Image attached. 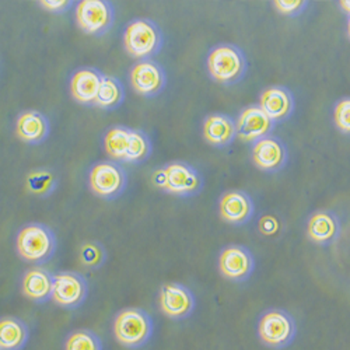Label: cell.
I'll use <instances>...</instances> for the list:
<instances>
[{
	"mask_svg": "<svg viewBox=\"0 0 350 350\" xmlns=\"http://www.w3.org/2000/svg\"><path fill=\"white\" fill-rule=\"evenodd\" d=\"M164 45V36L159 24L150 18L131 20L122 33L125 52L137 61H148L157 55Z\"/></svg>",
	"mask_w": 350,
	"mask_h": 350,
	"instance_id": "obj_4",
	"label": "cell"
},
{
	"mask_svg": "<svg viewBox=\"0 0 350 350\" xmlns=\"http://www.w3.org/2000/svg\"><path fill=\"white\" fill-rule=\"evenodd\" d=\"M57 250V239L53 230L44 223H28L23 226L16 237L18 256L34 265L49 262Z\"/></svg>",
	"mask_w": 350,
	"mask_h": 350,
	"instance_id": "obj_3",
	"label": "cell"
},
{
	"mask_svg": "<svg viewBox=\"0 0 350 350\" xmlns=\"http://www.w3.org/2000/svg\"><path fill=\"white\" fill-rule=\"evenodd\" d=\"M89 296V282L73 271H64L53 275L52 301L66 310L81 307Z\"/></svg>",
	"mask_w": 350,
	"mask_h": 350,
	"instance_id": "obj_9",
	"label": "cell"
},
{
	"mask_svg": "<svg viewBox=\"0 0 350 350\" xmlns=\"http://www.w3.org/2000/svg\"><path fill=\"white\" fill-rule=\"evenodd\" d=\"M202 136L216 149H226L237 139L236 120L227 113H211L202 122Z\"/></svg>",
	"mask_w": 350,
	"mask_h": 350,
	"instance_id": "obj_20",
	"label": "cell"
},
{
	"mask_svg": "<svg viewBox=\"0 0 350 350\" xmlns=\"http://www.w3.org/2000/svg\"><path fill=\"white\" fill-rule=\"evenodd\" d=\"M237 137L247 144H254L258 140L271 136L276 124L262 111L258 104L244 107L236 118Z\"/></svg>",
	"mask_w": 350,
	"mask_h": 350,
	"instance_id": "obj_14",
	"label": "cell"
},
{
	"mask_svg": "<svg viewBox=\"0 0 350 350\" xmlns=\"http://www.w3.org/2000/svg\"><path fill=\"white\" fill-rule=\"evenodd\" d=\"M209 77L221 85H234L244 80L248 72L247 56L234 44H217L206 55Z\"/></svg>",
	"mask_w": 350,
	"mask_h": 350,
	"instance_id": "obj_2",
	"label": "cell"
},
{
	"mask_svg": "<svg viewBox=\"0 0 350 350\" xmlns=\"http://www.w3.org/2000/svg\"><path fill=\"white\" fill-rule=\"evenodd\" d=\"M152 178L159 189L180 198L196 196L205 187L203 175L185 161H170L159 167Z\"/></svg>",
	"mask_w": 350,
	"mask_h": 350,
	"instance_id": "obj_1",
	"label": "cell"
},
{
	"mask_svg": "<svg viewBox=\"0 0 350 350\" xmlns=\"http://www.w3.org/2000/svg\"><path fill=\"white\" fill-rule=\"evenodd\" d=\"M75 21L84 34L103 37L113 27V5L108 0H81L75 5Z\"/></svg>",
	"mask_w": 350,
	"mask_h": 350,
	"instance_id": "obj_8",
	"label": "cell"
},
{
	"mask_svg": "<svg viewBox=\"0 0 350 350\" xmlns=\"http://www.w3.org/2000/svg\"><path fill=\"white\" fill-rule=\"evenodd\" d=\"M255 267L254 254L244 245L230 244L217 256L220 275L232 283L247 282L254 275Z\"/></svg>",
	"mask_w": 350,
	"mask_h": 350,
	"instance_id": "obj_10",
	"label": "cell"
},
{
	"mask_svg": "<svg viewBox=\"0 0 350 350\" xmlns=\"http://www.w3.org/2000/svg\"><path fill=\"white\" fill-rule=\"evenodd\" d=\"M57 177L51 168H36L27 174L25 189L38 198H48L56 191Z\"/></svg>",
	"mask_w": 350,
	"mask_h": 350,
	"instance_id": "obj_25",
	"label": "cell"
},
{
	"mask_svg": "<svg viewBox=\"0 0 350 350\" xmlns=\"http://www.w3.org/2000/svg\"><path fill=\"white\" fill-rule=\"evenodd\" d=\"M256 335L262 345L273 350H283L295 342L297 323L290 312L282 308H269L258 318Z\"/></svg>",
	"mask_w": 350,
	"mask_h": 350,
	"instance_id": "obj_6",
	"label": "cell"
},
{
	"mask_svg": "<svg viewBox=\"0 0 350 350\" xmlns=\"http://www.w3.org/2000/svg\"><path fill=\"white\" fill-rule=\"evenodd\" d=\"M346 33H347V38L350 40V16L347 17V23H346Z\"/></svg>",
	"mask_w": 350,
	"mask_h": 350,
	"instance_id": "obj_33",
	"label": "cell"
},
{
	"mask_svg": "<svg viewBox=\"0 0 350 350\" xmlns=\"http://www.w3.org/2000/svg\"><path fill=\"white\" fill-rule=\"evenodd\" d=\"M87 184L96 196L104 200H113L126 191L128 174L120 163L103 160L90 167Z\"/></svg>",
	"mask_w": 350,
	"mask_h": 350,
	"instance_id": "obj_7",
	"label": "cell"
},
{
	"mask_svg": "<svg viewBox=\"0 0 350 350\" xmlns=\"http://www.w3.org/2000/svg\"><path fill=\"white\" fill-rule=\"evenodd\" d=\"M0 350H2V349H0Z\"/></svg>",
	"mask_w": 350,
	"mask_h": 350,
	"instance_id": "obj_34",
	"label": "cell"
},
{
	"mask_svg": "<svg viewBox=\"0 0 350 350\" xmlns=\"http://www.w3.org/2000/svg\"><path fill=\"white\" fill-rule=\"evenodd\" d=\"M131 133L132 128L122 125H113L105 131L103 137V146L105 153L111 157L112 161H125Z\"/></svg>",
	"mask_w": 350,
	"mask_h": 350,
	"instance_id": "obj_23",
	"label": "cell"
},
{
	"mask_svg": "<svg viewBox=\"0 0 350 350\" xmlns=\"http://www.w3.org/2000/svg\"><path fill=\"white\" fill-rule=\"evenodd\" d=\"M159 308L170 319L183 321L189 318L196 308V297L192 290L181 283H164L159 290Z\"/></svg>",
	"mask_w": 350,
	"mask_h": 350,
	"instance_id": "obj_11",
	"label": "cell"
},
{
	"mask_svg": "<svg viewBox=\"0 0 350 350\" xmlns=\"http://www.w3.org/2000/svg\"><path fill=\"white\" fill-rule=\"evenodd\" d=\"M105 75L96 68L84 66L75 70L69 80L72 98L81 105H94Z\"/></svg>",
	"mask_w": 350,
	"mask_h": 350,
	"instance_id": "obj_17",
	"label": "cell"
},
{
	"mask_svg": "<svg viewBox=\"0 0 350 350\" xmlns=\"http://www.w3.org/2000/svg\"><path fill=\"white\" fill-rule=\"evenodd\" d=\"M129 83L135 93L146 98L160 96L167 87V73L153 59L137 61L129 70Z\"/></svg>",
	"mask_w": 350,
	"mask_h": 350,
	"instance_id": "obj_12",
	"label": "cell"
},
{
	"mask_svg": "<svg viewBox=\"0 0 350 350\" xmlns=\"http://www.w3.org/2000/svg\"><path fill=\"white\" fill-rule=\"evenodd\" d=\"M14 132L18 140L30 146L44 143L51 133L48 116L37 109L21 111L14 121Z\"/></svg>",
	"mask_w": 350,
	"mask_h": 350,
	"instance_id": "obj_19",
	"label": "cell"
},
{
	"mask_svg": "<svg viewBox=\"0 0 350 350\" xmlns=\"http://www.w3.org/2000/svg\"><path fill=\"white\" fill-rule=\"evenodd\" d=\"M334 124L335 128L346 136H350V97H343L334 105Z\"/></svg>",
	"mask_w": 350,
	"mask_h": 350,
	"instance_id": "obj_29",
	"label": "cell"
},
{
	"mask_svg": "<svg viewBox=\"0 0 350 350\" xmlns=\"http://www.w3.org/2000/svg\"><path fill=\"white\" fill-rule=\"evenodd\" d=\"M65 350H103V340L92 329H77L66 336Z\"/></svg>",
	"mask_w": 350,
	"mask_h": 350,
	"instance_id": "obj_28",
	"label": "cell"
},
{
	"mask_svg": "<svg viewBox=\"0 0 350 350\" xmlns=\"http://www.w3.org/2000/svg\"><path fill=\"white\" fill-rule=\"evenodd\" d=\"M125 97L126 93L122 81L113 76H105L94 107L103 111H113L124 104Z\"/></svg>",
	"mask_w": 350,
	"mask_h": 350,
	"instance_id": "obj_24",
	"label": "cell"
},
{
	"mask_svg": "<svg viewBox=\"0 0 350 350\" xmlns=\"http://www.w3.org/2000/svg\"><path fill=\"white\" fill-rule=\"evenodd\" d=\"M338 6L342 9L343 13L347 14V17L350 16V0H340V2L338 3Z\"/></svg>",
	"mask_w": 350,
	"mask_h": 350,
	"instance_id": "obj_32",
	"label": "cell"
},
{
	"mask_svg": "<svg viewBox=\"0 0 350 350\" xmlns=\"http://www.w3.org/2000/svg\"><path fill=\"white\" fill-rule=\"evenodd\" d=\"M153 153V143L149 135L140 129H132L128 152L124 163L140 164L149 160Z\"/></svg>",
	"mask_w": 350,
	"mask_h": 350,
	"instance_id": "obj_26",
	"label": "cell"
},
{
	"mask_svg": "<svg viewBox=\"0 0 350 350\" xmlns=\"http://www.w3.org/2000/svg\"><path fill=\"white\" fill-rule=\"evenodd\" d=\"M308 5L310 3L306 0H275V2H272L275 10L286 17H297L303 14Z\"/></svg>",
	"mask_w": 350,
	"mask_h": 350,
	"instance_id": "obj_30",
	"label": "cell"
},
{
	"mask_svg": "<svg viewBox=\"0 0 350 350\" xmlns=\"http://www.w3.org/2000/svg\"><path fill=\"white\" fill-rule=\"evenodd\" d=\"M251 161L259 170L268 174L282 171L288 161V152L282 139L271 135L251 146Z\"/></svg>",
	"mask_w": 350,
	"mask_h": 350,
	"instance_id": "obj_13",
	"label": "cell"
},
{
	"mask_svg": "<svg viewBox=\"0 0 350 350\" xmlns=\"http://www.w3.org/2000/svg\"><path fill=\"white\" fill-rule=\"evenodd\" d=\"M53 291V275L41 268L36 267L25 271L21 278V293L37 304H45L52 300Z\"/></svg>",
	"mask_w": 350,
	"mask_h": 350,
	"instance_id": "obj_21",
	"label": "cell"
},
{
	"mask_svg": "<svg viewBox=\"0 0 350 350\" xmlns=\"http://www.w3.org/2000/svg\"><path fill=\"white\" fill-rule=\"evenodd\" d=\"M75 5L76 3L72 0H41V2H38L40 8L52 14H64Z\"/></svg>",
	"mask_w": 350,
	"mask_h": 350,
	"instance_id": "obj_31",
	"label": "cell"
},
{
	"mask_svg": "<svg viewBox=\"0 0 350 350\" xmlns=\"http://www.w3.org/2000/svg\"><path fill=\"white\" fill-rule=\"evenodd\" d=\"M307 237L317 245L328 247L336 243L342 234V223L332 211H315L307 220Z\"/></svg>",
	"mask_w": 350,
	"mask_h": 350,
	"instance_id": "obj_18",
	"label": "cell"
},
{
	"mask_svg": "<svg viewBox=\"0 0 350 350\" xmlns=\"http://www.w3.org/2000/svg\"><path fill=\"white\" fill-rule=\"evenodd\" d=\"M80 265L89 271H97L107 262V251L98 241H85L77 251Z\"/></svg>",
	"mask_w": 350,
	"mask_h": 350,
	"instance_id": "obj_27",
	"label": "cell"
},
{
	"mask_svg": "<svg viewBox=\"0 0 350 350\" xmlns=\"http://www.w3.org/2000/svg\"><path fill=\"white\" fill-rule=\"evenodd\" d=\"M30 339V329L23 319L17 317L0 318V349L23 350Z\"/></svg>",
	"mask_w": 350,
	"mask_h": 350,
	"instance_id": "obj_22",
	"label": "cell"
},
{
	"mask_svg": "<svg viewBox=\"0 0 350 350\" xmlns=\"http://www.w3.org/2000/svg\"><path fill=\"white\" fill-rule=\"evenodd\" d=\"M258 105L275 124L286 122L296 111V100L284 85L265 87L259 94Z\"/></svg>",
	"mask_w": 350,
	"mask_h": 350,
	"instance_id": "obj_16",
	"label": "cell"
},
{
	"mask_svg": "<svg viewBox=\"0 0 350 350\" xmlns=\"http://www.w3.org/2000/svg\"><path fill=\"white\" fill-rule=\"evenodd\" d=\"M219 216L230 226H244L254 219L255 203L243 189H228L219 198Z\"/></svg>",
	"mask_w": 350,
	"mask_h": 350,
	"instance_id": "obj_15",
	"label": "cell"
},
{
	"mask_svg": "<svg viewBox=\"0 0 350 350\" xmlns=\"http://www.w3.org/2000/svg\"><path fill=\"white\" fill-rule=\"evenodd\" d=\"M113 336L126 349H140L148 345L154 334V321L143 308H124L115 315L112 323Z\"/></svg>",
	"mask_w": 350,
	"mask_h": 350,
	"instance_id": "obj_5",
	"label": "cell"
}]
</instances>
